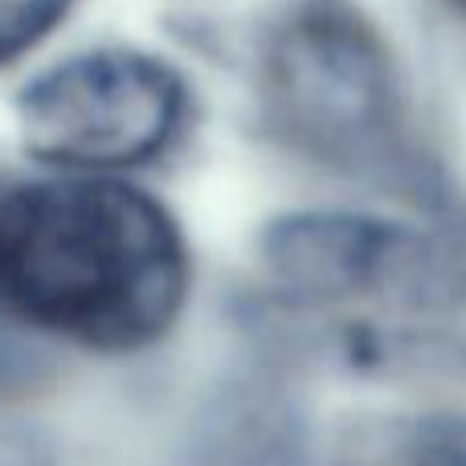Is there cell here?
<instances>
[{
    "mask_svg": "<svg viewBox=\"0 0 466 466\" xmlns=\"http://www.w3.org/2000/svg\"><path fill=\"white\" fill-rule=\"evenodd\" d=\"M185 290V238L139 188L66 177L0 197L8 319L90 352H136L172 328Z\"/></svg>",
    "mask_w": 466,
    "mask_h": 466,
    "instance_id": "cell-1",
    "label": "cell"
},
{
    "mask_svg": "<svg viewBox=\"0 0 466 466\" xmlns=\"http://www.w3.org/2000/svg\"><path fill=\"white\" fill-rule=\"evenodd\" d=\"M262 98L290 147L336 168L389 164L405 98L380 33L348 0H290L262 46Z\"/></svg>",
    "mask_w": 466,
    "mask_h": 466,
    "instance_id": "cell-2",
    "label": "cell"
},
{
    "mask_svg": "<svg viewBox=\"0 0 466 466\" xmlns=\"http://www.w3.org/2000/svg\"><path fill=\"white\" fill-rule=\"evenodd\" d=\"M180 115L185 86L172 66L136 49H95L25 86L21 136L49 164L106 172L160 156Z\"/></svg>",
    "mask_w": 466,
    "mask_h": 466,
    "instance_id": "cell-3",
    "label": "cell"
},
{
    "mask_svg": "<svg viewBox=\"0 0 466 466\" xmlns=\"http://www.w3.org/2000/svg\"><path fill=\"white\" fill-rule=\"evenodd\" d=\"M70 0H0V66L29 54L66 16Z\"/></svg>",
    "mask_w": 466,
    "mask_h": 466,
    "instance_id": "cell-4",
    "label": "cell"
},
{
    "mask_svg": "<svg viewBox=\"0 0 466 466\" xmlns=\"http://www.w3.org/2000/svg\"><path fill=\"white\" fill-rule=\"evenodd\" d=\"M426 466H466V451H451V454H438L434 462H426Z\"/></svg>",
    "mask_w": 466,
    "mask_h": 466,
    "instance_id": "cell-5",
    "label": "cell"
},
{
    "mask_svg": "<svg viewBox=\"0 0 466 466\" xmlns=\"http://www.w3.org/2000/svg\"><path fill=\"white\" fill-rule=\"evenodd\" d=\"M451 5H454V8H462V13H466V0H451Z\"/></svg>",
    "mask_w": 466,
    "mask_h": 466,
    "instance_id": "cell-6",
    "label": "cell"
}]
</instances>
